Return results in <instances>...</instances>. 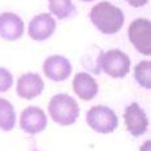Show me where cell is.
<instances>
[{
	"label": "cell",
	"instance_id": "cell-1",
	"mask_svg": "<svg viewBox=\"0 0 151 151\" xmlns=\"http://www.w3.org/2000/svg\"><path fill=\"white\" fill-rule=\"evenodd\" d=\"M89 19L97 27L98 31L106 35L119 32L124 25V13L116 5L109 1H101L96 4L89 12Z\"/></svg>",
	"mask_w": 151,
	"mask_h": 151
},
{
	"label": "cell",
	"instance_id": "cell-2",
	"mask_svg": "<svg viewBox=\"0 0 151 151\" xmlns=\"http://www.w3.org/2000/svg\"><path fill=\"white\" fill-rule=\"evenodd\" d=\"M48 112L54 123L63 127L71 125L79 118V105L71 96L66 93L56 94L50 98Z\"/></svg>",
	"mask_w": 151,
	"mask_h": 151
},
{
	"label": "cell",
	"instance_id": "cell-3",
	"mask_svg": "<svg viewBox=\"0 0 151 151\" xmlns=\"http://www.w3.org/2000/svg\"><path fill=\"white\" fill-rule=\"evenodd\" d=\"M104 71L106 75L115 79L125 78L130 71V58L120 49H110L99 53L97 58L96 73Z\"/></svg>",
	"mask_w": 151,
	"mask_h": 151
},
{
	"label": "cell",
	"instance_id": "cell-4",
	"mask_svg": "<svg viewBox=\"0 0 151 151\" xmlns=\"http://www.w3.org/2000/svg\"><path fill=\"white\" fill-rule=\"evenodd\" d=\"M87 123L93 130L101 134H109L116 129L119 124L118 116L107 106H93L87 112Z\"/></svg>",
	"mask_w": 151,
	"mask_h": 151
},
{
	"label": "cell",
	"instance_id": "cell-5",
	"mask_svg": "<svg viewBox=\"0 0 151 151\" xmlns=\"http://www.w3.org/2000/svg\"><path fill=\"white\" fill-rule=\"evenodd\" d=\"M129 42L141 54H151V22L147 18H137L128 27Z\"/></svg>",
	"mask_w": 151,
	"mask_h": 151
},
{
	"label": "cell",
	"instance_id": "cell-6",
	"mask_svg": "<svg viewBox=\"0 0 151 151\" xmlns=\"http://www.w3.org/2000/svg\"><path fill=\"white\" fill-rule=\"evenodd\" d=\"M43 71L49 80L58 83V81H65L68 79L73 71V65L66 57L54 54L44 61Z\"/></svg>",
	"mask_w": 151,
	"mask_h": 151
},
{
	"label": "cell",
	"instance_id": "cell-7",
	"mask_svg": "<svg viewBox=\"0 0 151 151\" xmlns=\"http://www.w3.org/2000/svg\"><path fill=\"white\" fill-rule=\"evenodd\" d=\"M47 115L42 109L36 106H30L22 111L19 118V127L27 134H37L43 132L47 127Z\"/></svg>",
	"mask_w": 151,
	"mask_h": 151
},
{
	"label": "cell",
	"instance_id": "cell-8",
	"mask_svg": "<svg viewBox=\"0 0 151 151\" xmlns=\"http://www.w3.org/2000/svg\"><path fill=\"white\" fill-rule=\"evenodd\" d=\"M124 122L128 132L134 137L145 134L147 127H149V119L137 102H133L125 107Z\"/></svg>",
	"mask_w": 151,
	"mask_h": 151
},
{
	"label": "cell",
	"instance_id": "cell-9",
	"mask_svg": "<svg viewBox=\"0 0 151 151\" xmlns=\"http://www.w3.org/2000/svg\"><path fill=\"white\" fill-rule=\"evenodd\" d=\"M56 26V21L49 13H40L30 21L27 32L35 42H44L54 34Z\"/></svg>",
	"mask_w": 151,
	"mask_h": 151
},
{
	"label": "cell",
	"instance_id": "cell-10",
	"mask_svg": "<svg viewBox=\"0 0 151 151\" xmlns=\"http://www.w3.org/2000/svg\"><path fill=\"white\" fill-rule=\"evenodd\" d=\"M25 25L19 16L12 12L0 14V37L6 42H16L23 35Z\"/></svg>",
	"mask_w": 151,
	"mask_h": 151
},
{
	"label": "cell",
	"instance_id": "cell-11",
	"mask_svg": "<svg viewBox=\"0 0 151 151\" xmlns=\"http://www.w3.org/2000/svg\"><path fill=\"white\" fill-rule=\"evenodd\" d=\"M44 91V81L39 74L26 73L19 76L17 81L16 92L18 97L23 99H34Z\"/></svg>",
	"mask_w": 151,
	"mask_h": 151
},
{
	"label": "cell",
	"instance_id": "cell-12",
	"mask_svg": "<svg viewBox=\"0 0 151 151\" xmlns=\"http://www.w3.org/2000/svg\"><path fill=\"white\" fill-rule=\"evenodd\" d=\"M73 89L79 98L91 101L98 93V84L88 73H79L73 80Z\"/></svg>",
	"mask_w": 151,
	"mask_h": 151
},
{
	"label": "cell",
	"instance_id": "cell-13",
	"mask_svg": "<svg viewBox=\"0 0 151 151\" xmlns=\"http://www.w3.org/2000/svg\"><path fill=\"white\" fill-rule=\"evenodd\" d=\"M16 125V111L8 99L0 98V129L9 132Z\"/></svg>",
	"mask_w": 151,
	"mask_h": 151
},
{
	"label": "cell",
	"instance_id": "cell-14",
	"mask_svg": "<svg viewBox=\"0 0 151 151\" xmlns=\"http://www.w3.org/2000/svg\"><path fill=\"white\" fill-rule=\"evenodd\" d=\"M48 4H49L50 13L60 19L68 18L75 13L73 0H48Z\"/></svg>",
	"mask_w": 151,
	"mask_h": 151
},
{
	"label": "cell",
	"instance_id": "cell-15",
	"mask_svg": "<svg viewBox=\"0 0 151 151\" xmlns=\"http://www.w3.org/2000/svg\"><path fill=\"white\" fill-rule=\"evenodd\" d=\"M134 79L142 88H151V62L149 60L141 61L134 67Z\"/></svg>",
	"mask_w": 151,
	"mask_h": 151
},
{
	"label": "cell",
	"instance_id": "cell-16",
	"mask_svg": "<svg viewBox=\"0 0 151 151\" xmlns=\"http://www.w3.org/2000/svg\"><path fill=\"white\" fill-rule=\"evenodd\" d=\"M13 85V75L5 67H0V93L9 91Z\"/></svg>",
	"mask_w": 151,
	"mask_h": 151
},
{
	"label": "cell",
	"instance_id": "cell-17",
	"mask_svg": "<svg viewBox=\"0 0 151 151\" xmlns=\"http://www.w3.org/2000/svg\"><path fill=\"white\" fill-rule=\"evenodd\" d=\"M127 3L130 5V6H134V8H141V6L146 5L149 0H125Z\"/></svg>",
	"mask_w": 151,
	"mask_h": 151
},
{
	"label": "cell",
	"instance_id": "cell-18",
	"mask_svg": "<svg viewBox=\"0 0 151 151\" xmlns=\"http://www.w3.org/2000/svg\"><path fill=\"white\" fill-rule=\"evenodd\" d=\"M141 151H150V141H146L145 145L141 146Z\"/></svg>",
	"mask_w": 151,
	"mask_h": 151
},
{
	"label": "cell",
	"instance_id": "cell-19",
	"mask_svg": "<svg viewBox=\"0 0 151 151\" xmlns=\"http://www.w3.org/2000/svg\"><path fill=\"white\" fill-rule=\"evenodd\" d=\"M81 1H93V0H81Z\"/></svg>",
	"mask_w": 151,
	"mask_h": 151
},
{
	"label": "cell",
	"instance_id": "cell-20",
	"mask_svg": "<svg viewBox=\"0 0 151 151\" xmlns=\"http://www.w3.org/2000/svg\"><path fill=\"white\" fill-rule=\"evenodd\" d=\"M34 151H37V150H34Z\"/></svg>",
	"mask_w": 151,
	"mask_h": 151
}]
</instances>
